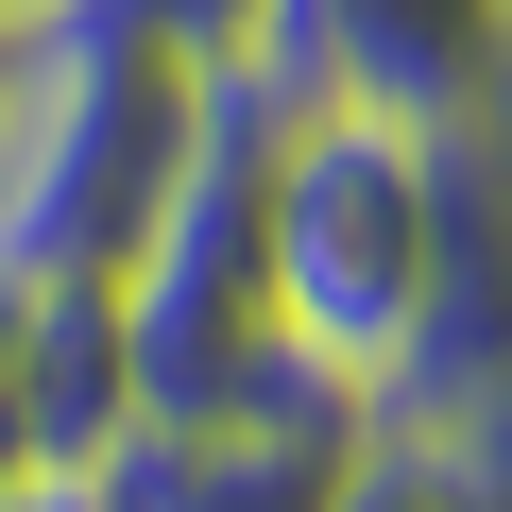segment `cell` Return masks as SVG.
<instances>
[{
	"instance_id": "cell-10",
	"label": "cell",
	"mask_w": 512,
	"mask_h": 512,
	"mask_svg": "<svg viewBox=\"0 0 512 512\" xmlns=\"http://www.w3.org/2000/svg\"><path fill=\"white\" fill-rule=\"evenodd\" d=\"M18 18H52V0H18Z\"/></svg>"
},
{
	"instance_id": "cell-1",
	"label": "cell",
	"mask_w": 512,
	"mask_h": 512,
	"mask_svg": "<svg viewBox=\"0 0 512 512\" xmlns=\"http://www.w3.org/2000/svg\"><path fill=\"white\" fill-rule=\"evenodd\" d=\"M461 171H478L461 137H410L359 103H291V137H274V325L308 359H342L359 393L427 325V274L461 239Z\"/></svg>"
},
{
	"instance_id": "cell-6",
	"label": "cell",
	"mask_w": 512,
	"mask_h": 512,
	"mask_svg": "<svg viewBox=\"0 0 512 512\" xmlns=\"http://www.w3.org/2000/svg\"><path fill=\"white\" fill-rule=\"evenodd\" d=\"M325 512H461V495H444L427 461H393V444H359V478H342Z\"/></svg>"
},
{
	"instance_id": "cell-9",
	"label": "cell",
	"mask_w": 512,
	"mask_h": 512,
	"mask_svg": "<svg viewBox=\"0 0 512 512\" xmlns=\"http://www.w3.org/2000/svg\"><path fill=\"white\" fill-rule=\"evenodd\" d=\"M495 171H512V120H495Z\"/></svg>"
},
{
	"instance_id": "cell-5",
	"label": "cell",
	"mask_w": 512,
	"mask_h": 512,
	"mask_svg": "<svg viewBox=\"0 0 512 512\" xmlns=\"http://www.w3.org/2000/svg\"><path fill=\"white\" fill-rule=\"evenodd\" d=\"M0 478H35V274H0Z\"/></svg>"
},
{
	"instance_id": "cell-2",
	"label": "cell",
	"mask_w": 512,
	"mask_h": 512,
	"mask_svg": "<svg viewBox=\"0 0 512 512\" xmlns=\"http://www.w3.org/2000/svg\"><path fill=\"white\" fill-rule=\"evenodd\" d=\"M188 120H205L188 69L35 18L18 86H0V274H120L188 171Z\"/></svg>"
},
{
	"instance_id": "cell-4",
	"label": "cell",
	"mask_w": 512,
	"mask_h": 512,
	"mask_svg": "<svg viewBox=\"0 0 512 512\" xmlns=\"http://www.w3.org/2000/svg\"><path fill=\"white\" fill-rule=\"evenodd\" d=\"M52 18L103 35V52H154V69H188V86H256L291 0H52Z\"/></svg>"
},
{
	"instance_id": "cell-3",
	"label": "cell",
	"mask_w": 512,
	"mask_h": 512,
	"mask_svg": "<svg viewBox=\"0 0 512 512\" xmlns=\"http://www.w3.org/2000/svg\"><path fill=\"white\" fill-rule=\"evenodd\" d=\"M103 512H325L359 478L342 427H222V410H154L120 461H86Z\"/></svg>"
},
{
	"instance_id": "cell-8",
	"label": "cell",
	"mask_w": 512,
	"mask_h": 512,
	"mask_svg": "<svg viewBox=\"0 0 512 512\" xmlns=\"http://www.w3.org/2000/svg\"><path fill=\"white\" fill-rule=\"evenodd\" d=\"M18 52H35V18H18V0H0V86H18Z\"/></svg>"
},
{
	"instance_id": "cell-7",
	"label": "cell",
	"mask_w": 512,
	"mask_h": 512,
	"mask_svg": "<svg viewBox=\"0 0 512 512\" xmlns=\"http://www.w3.org/2000/svg\"><path fill=\"white\" fill-rule=\"evenodd\" d=\"M0 512H103V478H52L35 461V478H0Z\"/></svg>"
}]
</instances>
